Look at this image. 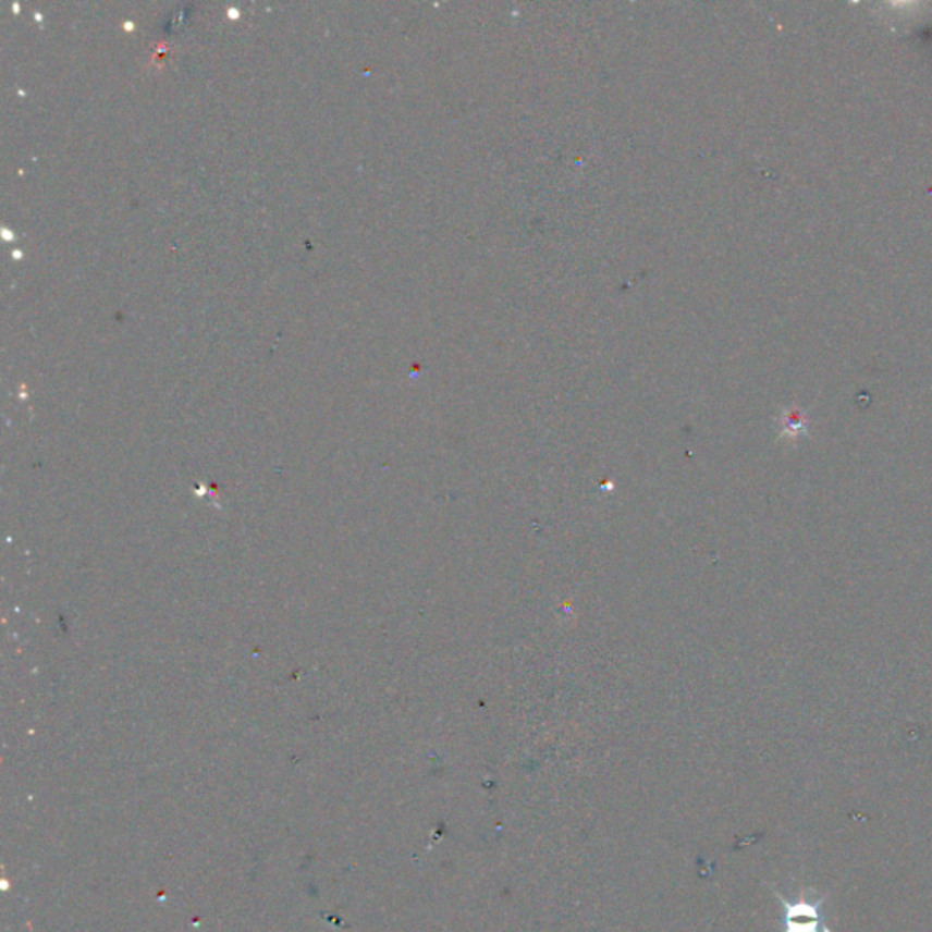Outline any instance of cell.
I'll use <instances>...</instances> for the list:
<instances>
[{"instance_id":"cell-1","label":"cell","mask_w":932,"mask_h":932,"mask_svg":"<svg viewBox=\"0 0 932 932\" xmlns=\"http://www.w3.org/2000/svg\"><path fill=\"white\" fill-rule=\"evenodd\" d=\"M777 899L782 904V925L783 932H831L825 927V918H823V902L825 896L820 898H809V894L801 893L796 899H788L783 894L777 893Z\"/></svg>"}]
</instances>
